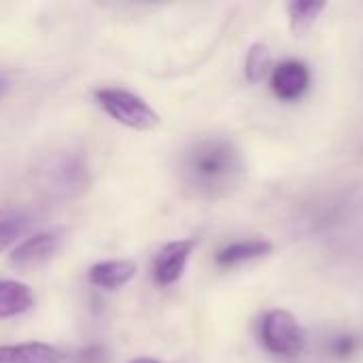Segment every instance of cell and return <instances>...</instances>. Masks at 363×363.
Wrapping results in <instances>:
<instances>
[{
  "label": "cell",
  "mask_w": 363,
  "mask_h": 363,
  "mask_svg": "<svg viewBox=\"0 0 363 363\" xmlns=\"http://www.w3.org/2000/svg\"><path fill=\"white\" fill-rule=\"evenodd\" d=\"M64 353L45 342L0 345V363H64Z\"/></svg>",
  "instance_id": "30bf717a"
},
{
  "label": "cell",
  "mask_w": 363,
  "mask_h": 363,
  "mask_svg": "<svg viewBox=\"0 0 363 363\" xmlns=\"http://www.w3.org/2000/svg\"><path fill=\"white\" fill-rule=\"evenodd\" d=\"M96 102L104 108L106 115H111L117 123L136 130V132H149L160 125L157 111L143 100L140 96L123 89V87H102L94 91Z\"/></svg>",
  "instance_id": "3957f363"
},
{
  "label": "cell",
  "mask_w": 363,
  "mask_h": 363,
  "mask_svg": "<svg viewBox=\"0 0 363 363\" xmlns=\"http://www.w3.org/2000/svg\"><path fill=\"white\" fill-rule=\"evenodd\" d=\"M328 9V2L323 0H291L287 4V19H289V30L296 38L306 36L315 23L319 21L321 13Z\"/></svg>",
  "instance_id": "7c38bea8"
},
{
  "label": "cell",
  "mask_w": 363,
  "mask_h": 363,
  "mask_svg": "<svg viewBox=\"0 0 363 363\" xmlns=\"http://www.w3.org/2000/svg\"><path fill=\"white\" fill-rule=\"evenodd\" d=\"M74 363H108V355H106V349L104 347L89 345V347H85L83 351L77 353Z\"/></svg>",
  "instance_id": "9a60e30c"
},
{
  "label": "cell",
  "mask_w": 363,
  "mask_h": 363,
  "mask_svg": "<svg viewBox=\"0 0 363 363\" xmlns=\"http://www.w3.org/2000/svg\"><path fill=\"white\" fill-rule=\"evenodd\" d=\"M332 351H334L336 357H342V359L345 357H351L353 351H355V340L351 336H340V338H336L332 342Z\"/></svg>",
  "instance_id": "2e32d148"
},
{
  "label": "cell",
  "mask_w": 363,
  "mask_h": 363,
  "mask_svg": "<svg viewBox=\"0 0 363 363\" xmlns=\"http://www.w3.org/2000/svg\"><path fill=\"white\" fill-rule=\"evenodd\" d=\"M272 70V53L266 43H253L245 57V77L251 85L262 83Z\"/></svg>",
  "instance_id": "5bb4252c"
},
{
  "label": "cell",
  "mask_w": 363,
  "mask_h": 363,
  "mask_svg": "<svg viewBox=\"0 0 363 363\" xmlns=\"http://www.w3.org/2000/svg\"><path fill=\"white\" fill-rule=\"evenodd\" d=\"M194 249H196V240H191V238L166 242L157 251V255L153 259V279H155V283L160 287H170L177 281H181Z\"/></svg>",
  "instance_id": "5b68a950"
},
{
  "label": "cell",
  "mask_w": 363,
  "mask_h": 363,
  "mask_svg": "<svg viewBox=\"0 0 363 363\" xmlns=\"http://www.w3.org/2000/svg\"><path fill=\"white\" fill-rule=\"evenodd\" d=\"M34 306V291L19 281H0V319L17 317Z\"/></svg>",
  "instance_id": "8fae6325"
},
{
  "label": "cell",
  "mask_w": 363,
  "mask_h": 363,
  "mask_svg": "<svg viewBox=\"0 0 363 363\" xmlns=\"http://www.w3.org/2000/svg\"><path fill=\"white\" fill-rule=\"evenodd\" d=\"M0 94H2V83H0Z\"/></svg>",
  "instance_id": "ac0fdd59"
},
{
  "label": "cell",
  "mask_w": 363,
  "mask_h": 363,
  "mask_svg": "<svg viewBox=\"0 0 363 363\" xmlns=\"http://www.w3.org/2000/svg\"><path fill=\"white\" fill-rule=\"evenodd\" d=\"M240 153L228 138L194 143L183 157V177L200 194L215 196L228 189L240 172Z\"/></svg>",
  "instance_id": "6da1fadb"
},
{
  "label": "cell",
  "mask_w": 363,
  "mask_h": 363,
  "mask_svg": "<svg viewBox=\"0 0 363 363\" xmlns=\"http://www.w3.org/2000/svg\"><path fill=\"white\" fill-rule=\"evenodd\" d=\"M38 177L43 187L51 196H60V198L81 196L89 183L87 164L83 155L74 151L51 153V157H47L38 168Z\"/></svg>",
  "instance_id": "7a4b0ae2"
},
{
  "label": "cell",
  "mask_w": 363,
  "mask_h": 363,
  "mask_svg": "<svg viewBox=\"0 0 363 363\" xmlns=\"http://www.w3.org/2000/svg\"><path fill=\"white\" fill-rule=\"evenodd\" d=\"M130 363H160L157 359H151V357H136V359H132Z\"/></svg>",
  "instance_id": "e0dca14e"
},
{
  "label": "cell",
  "mask_w": 363,
  "mask_h": 363,
  "mask_svg": "<svg viewBox=\"0 0 363 363\" xmlns=\"http://www.w3.org/2000/svg\"><path fill=\"white\" fill-rule=\"evenodd\" d=\"M262 342L272 355L296 357L306 347V334L294 313L285 308H272L262 321Z\"/></svg>",
  "instance_id": "277c9868"
},
{
  "label": "cell",
  "mask_w": 363,
  "mask_h": 363,
  "mask_svg": "<svg viewBox=\"0 0 363 363\" xmlns=\"http://www.w3.org/2000/svg\"><path fill=\"white\" fill-rule=\"evenodd\" d=\"M274 251V245L270 240H264V238H249V240H236V242H230L225 245L215 262L217 266L221 268H236L240 264H247V262H255V259H262V257H268L272 255Z\"/></svg>",
  "instance_id": "9c48e42d"
},
{
  "label": "cell",
  "mask_w": 363,
  "mask_h": 363,
  "mask_svg": "<svg viewBox=\"0 0 363 363\" xmlns=\"http://www.w3.org/2000/svg\"><path fill=\"white\" fill-rule=\"evenodd\" d=\"M270 85L281 100H298L306 94L311 85V70L300 60H285L272 68Z\"/></svg>",
  "instance_id": "8992f818"
},
{
  "label": "cell",
  "mask_w": 363,
  "mask_h": 363,
  "mask_svg": "<svg viewBox=\"0 0 363 363\" xmlns=\"http://www.w3.org/2000/svg\"><path fill=\"white\" fill-rule=\"evenodd\" d=\"M62 238L57 232H38L30 238H23L11 253V264L17 268H32L47 262L60 247Z\"/></svg>",
  "instance_id": "52a82bcc"
},
{
  "label": "cell",
  "mask_w": 363,
  "mask_h": 363,
  "mask_svg": "<svg viewBox=\"0 0 363 363\" xmlns=\"http://www.w3.org/2000/svg\"><path fill=\"white\" fill-rule=\"evenodd\" d=\"M136 272L138 268H136V262L132 259H108V262L94 264L87 272V281L94 287L115 291V289L125 287L136 277Z\"/></svg>",
  "instance_id": "ba28073f"
},
{
  "label": "cell",
  "mask_w": 363,
  "mask_h": 363,
  "mask_svg": "<svg viewBox=\"0 0 363 363\" xmlns=\"http://www.w3.org/2000/svg\"><path fill=\"white\" fill-rule=\"evenodd\" d=\"M30 217L21 208H2L0 211V253L15 245L28 230Z\"/></svg>",
  "instance_id": "4fadbf2b"
}]
</instances>
